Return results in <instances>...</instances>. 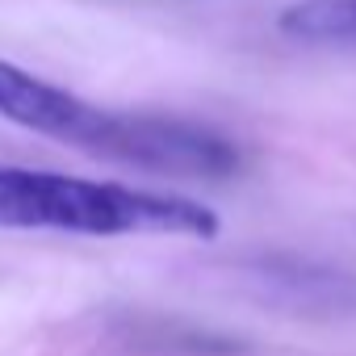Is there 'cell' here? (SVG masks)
<instances>
[{
	"mask_svg": "<svg viewBox=\"0 0 356 356\" xmlns=\"http://www.w3.org/2000/svg\"><path fill=\"white\" fill-rule=\"evenodd\" d=\"M76 147L101 159L143 168V172L193 176V181H222L239 168V147L227 143L210 126L181 122V118H155V113H113L97 105Z\"/></svg>",
	"mask_w": 356,
	"mask_h": 356,
	"instance_id": "cell-2",
	"label": "cell"
},
{
	"mask_svg": "<svg viewBox=\"0 0 356 356\" xmlns=\"http://www.w3.org/2000/svg\"><path fill=\"white\" fill-rule=\"evenodd\" d=\"M88 113H92V105L80 101L76 92L0 59V122H13L22 130H34V134L76 147Z\"/></svg>",
	"mask_w": 356,
	"mask_h": 356,
	"instance_id": "cell-3",
	"label": "cell"
},
{
	"mask_svg": "<svg viewBox=\"0 0 356 356\" xmlns=\"http://www.w3.org/2000/svg\"><path fill=\"white\" fill-rule=\"evenodd\" d=\"M277 30L306 47H356V0H289Z\"/></svg>",
	"mask_w": 356,
	"mask_h": 356,
	"instance_id": "cell-4",
	"label": "cell"
},
{
	"mask_svg": "<svg viewBox=\"0 0 356 356\" xmlns=\"http://www.w3.org/2000/svg\"><path fill=\"white\" fill-rule=\"evenodd\" d=\"M0 227L67 235H185L214 239L218 214L193 197L147 193L38 168H0Z\"/></svg>",
	"mask_w": 356,
	"mask_h": 356,
	"instance_id": "cell-1",
	"label": "cell"
}]
</instances>
